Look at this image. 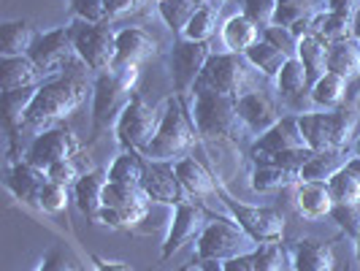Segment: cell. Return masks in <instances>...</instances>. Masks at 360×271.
<instances>
[{
    "instance_id": "cell-41",
    "label": "cell",
    "mask_w": 360,
    "mask_h": 271,
    "mask_svg": "<svg viewBox=\"0 0 360 271\" xmlns=\"http://www.w3.org/2000/svg\"><path fill=\"white\" fill-rule=\"evenodd\" d=\"M149 203V198L144 196L141 187H130V184H117V182H108L106 190H103V206H144Z\"/></svg>"
},
{
    "instance_id": "cell-13",
    "label": "cell",
    "mask_w": 360,
    "mask_h": 271,
    "mask_svg": "<svg viewBox=\"0 0 360 271\" xmlns=\"http://www.w3.org/2000/svg\"><path fill=\"white\" fill-rule=\"evenodd\" d=\"M84 149V144L79 141V136L73 133L68 125H52L46 127L44 133H38L30 144L25 146V155L22 160H27L30 165H38V168H52L54 163L68 160L73 155H79Z\"/></svg>"
},
{
    "instance_id": "cell-7",
    "label": "cell",
    "mask_w": 360,
    "mask_h": 271,
    "mask_svg": "<svg viewBox=\"0 0 360 271\" xmlns=\"http://www.w3.org/2000/svg\"><path fill=\"white\" fill-rule=\"evenodd\" d=\"M68 27H71L76 54L87 65V71L98 76V73H106L114 68V63H117V30L108 27V22L92 25L84 19H76Z\"/></svg>"
},
{
    "instance_id": "cell-58",
    "label": "cell",
    "mask_w": 360,
    "mask_h": 271,
    "mask_svg": "<svg viewBox=\"0 0 360 271\" xmlns=\"http://www.w3.org/2000/svg\"><path fill=\"white\" fill-rule=\"evenodd\" d=\"M355 106H358V111H360V95H358V101H355Z\"/></svg>"
},
{
    "instance_id": "cell-56",
    "label": "cell",
    "mask_w": 360,
    "mask_h": 271,
    "mask_svg": "<svg viewBox=\"0 0 360 271\" xmlns=\"http://www.w3.org/2000/svg\"><path fill=\"white\" fill-rule=\"evenodd\" d=\"M355 258H358V271H360V231L355 236Z\"/></svg>"
},
{
    "instance_id": "cell-17",
    "label": "cell",
    "mask_w": 360,
    "mask_h": 271,
    "mask_svg": "<svg viewBox=\"0 0 360 271\" xmlns=\"http://www.w3.org/2000/svg\"><path fill=\"white\" fill-rule=\"evenodd\" d=\"M236 108H238L241 122L250 130V136H263L269 127H274L282 120L276 101L263 90L244 92L241 98H236Z\"/></svg>"
},
{
    "instance_id": "cell-24",
    "label": "cell",
    "mask_w": 360,
    "mask_h": 271,
    "mask_svg": "<svg viewBox=\"0 0 360 271\" xmlns=\"http://www.w3.org/2000/svg\"><path fill=\"white\" fill-rule=\"evenodd\" d=\"M44 82H46V76L38 71V65L27 54L25 57H0V87H3V92L38 87Z\"/></svg>"
},
{
    "instance_id": "cell-54",
    "label": "cell",
    "mask_w": 360,
    "mask_h": 271,
    "mask_svg": "<svg viewBox=\"0 0 360 271\" xmlns=\"http://www.w3.org/2000/svg\"><path fill=\"white\" fill-rule=\"evenodd\" d=\"M352 36L360 41V8L355 11V17H352Z\"/></svg>"
},
{
    "instance_id": "cell-5",
    "label": "cell",
    "mask_w": 360,
    "mask_h": 271,
    "mask_svg": "<svg viewBox=\"0 0 360 271\" xmlns=\"http://www.w3.org/2000/svg\"><path fill=\"white\" fill-rule=\"evenodd\" d=\"M358 120L360 111L355 103L298 114V125L307 139V146H311L314 152L352 149V136L358 130Z\"/></svg>"
},
{
    "instance_id": "cell-40",
    "label": "cell",
    "mask_w": 360,
    "mask_h": 271,
    "mask_svg": "<svg viewBox=\"0 0 360 271\" xmlns=\"http://www.w3.org/2000/svg\"><path fill=\"white\" fill-rule=\"evenodd\" d=\"M146 212H149V203H144V206H120V209L103 206L101 217H98V225H106L114 231H130L139 222H144Z\"/></svg>"
},
{
    "instance_id": "cell-10",
    "label": "cell",
    "mask_w": 360,
    "mask_h": 271,
    "mask_svg": "<svg viewBox=\"0 0 360 271\" xmlns=\"http://www.w3.org/2000/svg\"><path fill=\"white\" fill-rule=\"evenodd\" d=\"M27 57L36 63L38 71L44 73L46 79L65 73V68H68V71H82V68H87V65L79 60V54H76L71 27H54L49 33H38V38L33 41Z\"/></svg>"
},
{
    "instance_id": "cell-32",
    "label": "cell",
    "mask_w": 360,
    "mask_h": 271,
    "mask_svg": "<svg viewBox=\"0 0 360 271\" xmlns=\"http://www.w3.org/2000/svg\"><path fill=\"white\" fill-rule=\"evenodd\" d=\"M144 168H146L144 152H139V149H122V152L117 155V160L111 163V168H108V182L141 187Z\"/></svg>"
},
{
    "instance_id": "cell-47",
    "label": "cell",
    "mask_w": 360,
    "mask_h": 271,
    "mask_svg": "<svg viewBox=\"0 0 360 271\" xmlns=\"http://www.w3.org/2000/svg\"><path fill=\"white\" fill-rule=\"evenodd\" d=\"M263 33V41H269L274 44L276 49H282V52L288 54V57H298V36L290 30V27H279V25H271L266 30H260Z\"/></svg>"
},
{
    "instance_id": "cell-59",
    "label": "cell",
    "mask_w": 360,
    "mask_h": 271,
    "mask_svg": "<svg viewBox=\"0 0 360 271\" xmlns=\"http://www.w3.org/2000/svg\"><path fill=\"white\" fill-rule=\"evenodd\" d=\"M347 271H349V266H347Z\"/></svg>"
},
{
    "instance_id": "cell-12",
    "label": "cell",
    "mask_w": 360,
    "mask_h": 271,
    "mask_svg": "<svg viewBox=\"0 0 360 271\" xmlns=\"http://www.w3.org/2000/svg\"><path fill=\"white\" fill-rule=\"evenodd\" d=\"M250 68L252 65L247 63L244 54L214 52L200 73L198 84L231 98H241L244 92H250Z\"/></svg>"
},
{
    "instance_id": "cell-51",
    "label": "cell",
    "mask_w": 360,
    "mask_h": 271,
    "mask_svg": "<svg viewBox=\"0 0 360 271\" xmlns=\"http://www.w3.org/2000/svg\"><path fill=\"white\" fill-rule=\"evenodd\" d=\"M92 260V271H133L127 263H120V260H106V258H101V255H90Z\"/></svg>"
},
{
    "instance_id": "cell-15",
    "label": "cell",
    "mask_w": 360,
    "mask_h": 271,
    "mask_svg": "<svg viewBox=\"0 0 360 271\" xmlns=\"http://www.w3.org/2000/svg\"><path fill=\"white\" fill-rule=\"evenodd\" d=\"M206 220H209V212H206V206H200V203H190V201H187V203L174 206V217H171L168 234H165V241H162L160 263L171 260L174 253H179L184 244L198 241V236L203 234V228H206Z\"/></svg>"
},
{
    "instance_id": "cell-28",
    "label": "cell",
    "mask_w": 360,
    "mask_h": 271,
    "mask_svg": "<svg viewBox=\"0 0 360 271\" xmlns=\"http://www.w3.org/2000/svg\"><path fill=\"white\" fill-rule=\"evenodd\" d=\"M36 38V27L27 19L3 22V27H0V57H25L30 52Z\"/></svg>"
},
{
    "instance_id": "cell-45",
    "label": "cell",
    "mask_w": 360,
    "mask_h": 271,
    "mask_svg": "<svg viewBox=\"0 0 360 271\" xmlns=\"http://www.w3.org/2000/svg\"><path fill=\"white\" fill-rule=\"evenodd\" d=\"M276 6L279 0H244V17L252 19L260 30H266L274 25V17H276Z\"/></svg>"
},
{
    "instance_id": "cell-6",
    "label": "cell",
    "mask_w": 360,
    "mask_h": 271,
    "mask_svg": "<svg viewBox=\"0 0 360 271\" xmlns=\"http://www.w3.org/2000/svg\"><path fill=\"white\" fill-rule=\"evenodd\" d=\"M217 196L225 203V209L231 212V217L241 225V231L250 236L255 244H282V239H285V217H282L279 209L238 201L219 182V177H217Z\"/></svg>"
},
{
    "instance_id": "cell-30",
    "label": "cell",
    "mask_w": 360,
    "mask_h": 271,
    "mask_svg": "<svg viewBox=\"0 0 360 271\" xmlns=\"http://www.w3.org/2000/svg\"><path fill=\"white\" fill-rule=\"evenodd\" d=\"M328 71L344 79L360 76V41L355 36L328 44Z\"/></svg>"
},
{
    "instance_id": "cell-16",
    "label": "cell",
    "mask_w": 360,
    "mask_h": 271,
    "mask_svg": "<svg viewBox=\"0 0 360 271\" xmlns=\"http://www.w3.org/2000/svg\"><path fill=\"white\" fill-rule=\"evenodd\" d=\"M301 146H307V139L298 125V114H288L250 144V160L263 163L271 155H279L285 149H301Z\"/></svg>"
},
{
    "instance_id": "cell-38",
    "label": "cell",
    "mask_w": 360,
    "mask_h": 271,
    "mask_svg": "<svg viewBox=\"0 0 360 271\" xmlns=\"http://www.w3.org/2000/svg\"><path fill=\"white\" fill-rule=\"evenodd\" d=\"M219 11H222V6H217V3H203L198 11H195V17L190 19V25L184 27L181 38H187V41H198V44H209L212 36L217 33Z\"/></svg>"
},
{
    "instance_id": "cell-43",
    "label": "cell",
    "mask_w": 360,
    "mask_h": 271,
    "mask_svg": "<svg viewBox=\"0 0 360 271\" xmlns=\"http://www.w3.org/2000/svg\"><path fill=\"white\" fill-rule=\"evenodd\" d=\"M288 250L282 244H257L252 250L255 271H285Z\"/></svg>"
},
{
    "instance_id": "cell-9",
    "label": "cell",
    "mask_w": 360,
    "mask_h": 271,
    "mask_svg": "<svg viewBox=\"0 0 360 271\" xmlns=\"http://www.w3.org/2000/svg\"><path fill=\"white\" fill-rule=\"evenodd\" d=\"M247 244H255V241L241 231V225L233 217H219L209 212V222L195 241V258L198 260H231L236 255L247 253Z\"/></svg>"
},
{
    "instance_id": "cell-27",
    "label": "cell",
    "mask_w": 360,
    "mask_h": 271,
    "mask_svg": "<svg viewBox=\"0 0 360 271\" xmlns=\"http://www.w3.org/2000/svg\"><path fill=\"white\" fill-rule=\"evenodd\" d=\"M298 182H301L298 174H292L288 168H279L274 163H252V171H250V187L260 196L290 190Z\"/></svg>"
},
{
    "instance_id": "cell-33",
    "label": "cell",
    "mask_w": 360,
    "mask_h": 271,
    "mask_svg": "<svg viewBox=\"0 0 360 271\" xmlns=\"http://www.w3.org/2000/svg\"><path fill=\"white\" fill-rule=\"evenodd\" d=\"M244 57H247V63L252 65L255 71H260L263 76H269V79H276L279 71L285 68V63L290 60L282 49H276L274 44L263 41V38H260L255 46H250V49L244 52Z\"/></svg>"
},
{
    "instance_id": "cell-2",
    "label": "cell",
    "mask_w": 360,
    "mask_h": 271,
    "mask_svg": "<svg viewBox=\"0 0 360 271\" xmlns=\"http://www.w3.org/2000/svg\"><path fill=\"white\" fill-rule=\"evenodd\" d=\"M193 120L203 141H228L238 146L244 136H250L238 117L236 98L209 90L203 84H195L193 90Z\"/></svg>"
},
{
    "instance_id": "cell-4",
    "label": "cell",
    "mask_w": 360,
    "mask_h": 271,
    "mask_svg": "<svg viewBox=\"0 0 360 271\" xmlns=\"http://www.w3.org/2000/svg\"><path fill=\"white\" fill-rule=\"evenodd\" d=\"M200 141V133L195 127V120L190 117V111L176 95H171L162 103V120L160 127L152 139V144L144 149V158L149 160H171L179 163L190 158V152Z\"/></svg>"
},
{
    "instance_id": "cell-19",
    "label": "cell",
    "mask_w": 360,
    "mask_h": 271,
    "mask_svg": "<svg viewBox=\"0 0 360 271\" xmlns=\"http://www.w3.org/2000/svg\"><path fill=\"white\" fill-rule=\"evenodd\" d=\"M46 182H49V174L38 165H30L27 160L8 163L6 168V187L11 190V196L33 209H38V196Z\"/></svg>"
},
{
    "instance_id": "cell-44",
    "label": "cell",
    "mask_w": 360,
    "mask_h": 271,
    "mask_svg": "<svg viewBox=\"0 0 360 271\" xmlns=\"http://www.w3.org/2000/svg\"><path fill=\"white\" fill-rule=\"evenodd\" d=\"M311 158H314V149H311V146H301V149H285V152H279V155H271V158H266L263 163H274V165L288 168V171L301 177L304 165H307Z\"/></svg>"
},
{
    "instance_id": "cell-21",
    "label": "cell",
    "mask_w": 360,
    "mask_h": 271,
    "mask_svg": "<svg viewBox=\"0 0 360 271\" xmlns=\"http://www.w3.org/2000/svg\"><path fill=\"white\" fill-rule=\"evenodd\" d=\"M292 190V206L304 220H323L333 212V196L325 182H298L290 187Z\"/></svg>"
},
{
    "instance_id": "cell-50",
    "label": "cell",
    "mask_w": 360,
    "mask_h": 271,
    "mask_svg": "<svg viewBox=\"0 0 360 271\" xmlns=\"http://www.w3.org/2000/svg\"><path fill=\"white\" fill-rule=\"evenodd\" d=\"M152 0H106L108 8V22L117 17H125V14H136V11H144V6H149Z\"/></svg>"
},
{
    "instance_id": "cell-57",
    "label": "cell",
    "mask_w": 360,
    "mask_h": 271,
    "mask_svg": "<svg viewBox=\"0 0 360 271\" xmlns=\"http://www.w3.org/2000/svg\"><path fill=\"white\" fill-rule=\"evenodd\" d=\"M352 155H358V158H360V139H355V141H352Z\"/></svg>"
},
{
    "instance_id": "cell-11",
    "label": "cell",
    "mask_w": 360,
    "mask_h": 271,
    "mask_svg": "<svg viewBox=\"0 0 360 271\" xmlns=\"http://www.w3.org/2000/svg\"><path fill=\"white\" fill-rule=\"evenodd\" d=\"M212 54H214L212 52V44L174 38V46L168 52V71H171V82H174V95L179 101H187L193 95L200 73H203Z\"/></svg>"
},
{
    "instance_id": "cell-22",
    "label": "cell",
    "mask_w": 360,
    "mask_h": 271,
    "mask_svg": "<svg viewBox=\"0 0 360 271\" xmlns=\"http://www.w3.org/2000/svg\"><path fill=\"white\" fill-rule=\"evenodd\" d=\"M160 44L141 27H122L117 30V63L114 65H141L158 57Z\"/></svg>"
},
{
    "instance_id": "cell-60",
    "label": "cell",
    "mask_w": 360,
    "mask_h": 271,
    "mask_svg": "<svg viewBox=\"0 0 360 271\" xmlns=\"http://www.w3.org/2000/svg\"><path fill=\"white\" fill-rule=\"evenodd\" d=\"M155 3H158V0H155Z\"/></svg>"
},
{
    "instance_id": "cell-1",
    "label": "cell",
    "mask_w": 360,
    "mask_h": 271,
    "mask_svg": "<svg viewBox=\"0 0 360 271\" xmlns=\"http://www.w3.org/2000/svg\"><path fill=\"white\" fill-rule=\"evenodd\" d=\"M84 98H87V82H84L82 71H68L46 79L38 87L36 98L25 114L22 133H30L36 139L46 127L60 125L65 117H71L73 111L84 103Z\"/></svg>"
},
{
    "instance_id": "cell-39",
    "label": "cell",
    "mask_w": 360,
    "mask_h": 271,
    "mask_svg": "<svg viewBox=\"0 0 360 271\" xmlns=\"http://www.w3.org/2000/svg\"><path fill=\"white\" fill-rule=\"evenodd\" d=\"M90 171H92V160H90V155H87V149H82L79 155H73L68 160L54 163L52 168H46L49 179L60 182V184H65V187H73L76 182L82 179L84 174H90Z\"/></svg>"
},
{
    "instance_id": "cell-36",
    "label": "cell",
    "mask_w": 360,
    "mask_h": 271,
    "mask_svg": "<svg viewBox=\"0 0 360 271\" xmlns=\"http://www.w3.org/2000/svg\"><path fill=\"white\" fill-rule=\"evenodd\" d=\"M347 152L352 149H333V152H314V158L304 165L301 179L304 182H328L342 165H347Z\"/></svg>"
},
{
    "instance_id": "cell-42",
    "label": "cell",
    "mask_w": 360,
    "mask_h": 271,
    "mask_svg": "<svg viewBox=\"0 0 360 271\" xmlns=\"http://www.w3.org/2000/svg\"><path fill=\"white\" fill-rule=\"evenodd\" d=\"M38 209H41L44 215H63V212H68V187L60 184V182L49 179L41 187Z\"/></svg>"
},
{
    "instance_id": "cell-35",
    "label": "cell",
    "mask_w": 360,
    "mask_h": 271,
    "mask_svg": "<svg viewBox=\"0 0 360 271\" xmlns=\"http://www.w3.org/2000/svg\"><path fill=\"white\" fill-rule=\"evenodd\" d=\"M309 33H314L317 38H323L325 44H333V41L349 38L352 36V17L325 8V11H320L317 17L311 19Z\"/></svg>"
},
{
    "instance_id": "cell-18",
    "label": "cell",
    "mask_w": 360,
    "mask_h": 271,
    "mask_svg": "<svg viewBox=\"0 0 360 271\" xmlns=\"http://www.w3.org/2000/svg\"><path fill=\"white\" fill-rule=\"evenodd\" d=\"M333 244L336 239H292L288 247V260L292 271H333L336 269V258H333Z\"/></svg>"
},
{
    "instance_id": "cell-25",
    "label": "cell",
    "mask_w": 360,
    "mask_h": 271,
    "mask_svg": "<svg viewBox=\"0 0 360 271\" xmlns=\"http://www.w3.org/2000/svg\"><path fill=\"white\" fill-rule=\"evenodd\" d=\"M176 174H179L184 190L193 198H200V201L219 198L217 196V177L212 171H206V165L198 163L195 158H184V160L176 163Z\"/></svg>"
},
{
    "instance_id": "cell-8",
    "label": "cell",
    "mask_w": 360,
    "mask_h": 271,
    "mask_svg": "<svg viewBox=\"0 0 360 271\" xmlns=\"http://www.w3.org/2000/svg\"><path fill=\"white\" fill-rule=\"evenodd\" d=\"M162 120V106H149L144 101V95L136 90L133 98L127 101V106L122 108L120 120L114 122V136L122 149H139L144 152L146 146L152 144L158 127Z\"/></svg>"
},
{
    "instance_id": "cell-20",
    "label": "cell",
    "mask_w": 360,
    "mask_h": 271,
    "mask_svg": "<svg viewBox=\"0 0 360 271\" xmlns=\"http://www.w3.org/2000/svg\"><path fill=\"white\" fill-rule=\"evenodd\" d=\"M276 90L279 98L288 103L290 108H295L298 114H307V101H311V84H309L307 68L298 57H290L285 63V68L276 76ZM314 103V101H311Z\"/></svg>"
},
{
    "instance_id": "cell-29",
    "label": "cell",
    "mask_w": 360,
    "mask_h": 271,
    "mask_svg": "<svg viewBox=\"0 0 360 271\" xmlns=\"http://www.w3.org/2000/svg\"><path fill=\"white\" fill-rule=\"evenodd\" d=\"M219 41H222L225 52L244 54L250 46H255V44L260 41V27L255 25L252 19L244 17V14H236V17H231L222 25Z\"/></svg>"
},
{
    "instance_id": "cell-14",
    "label": "cell",
    "mask_w": 360,
    "mask_h": 271,
    "mask_svg": "<svg viewBox=\"0 0 360 271\" xmlns=\"http://www.w3.org/2000/svg\"><path fill=\"white\" fill-rule=\"evenodd\" d=\"M141 190L152 203H165V206H179L190 201V193L184 190L179 174H176V163L171 160H149L146 158L144 179Z\"/></svg>"
},
{
    "instance_id": "cell-46",
    "label": "cell",
    "mask_w": 360,
    "mask_h": 271,
    "mask_svg": "<svg viewBox=\"0 0 360 271\" xmlns=\"http://www.w3.org/2000/svg\"><path fill=\"white\" fill-rule=\"evenodd\" d=\"M71 11L76 19H84V22H92V25L108 22L106 0H71Z\"/></svg>"
},
{
    "instance_id": "cell-49",
    "label": "cell",
    "mask_w": 360,
    "mask_h": 271,
    "mask_svg": "<svg viewBox=\"0 0 360 271\" xmlns=\"http://www.w3.org/2000/svg\"><path fill=\"white\" fill-rule=\"evenodd\" d=\"M36 271H79V263L71 255H65L63 250H49L44 255V260L38 263Z\"/></svg>"
},
{
    "instance_id": "cell-55",
    "label": "cell",
    "mask_w": 360,
    "mask_h": 271,
    "mask_svg": "<svg viewBox=\"0 0 360 271\" xmlns=\"http://www.w3.org/2000/svg\"><path fill=\"white\" fill-rule=\"evenodd\" d=\"M195 263H198V258L193 255V258H190L187 263H181V266H179V269H176V271H190V269H193V266H195Z\"/></svg>"
},
{
    "instance_id": "cell-26",
    "label": "cell",
    "mask_w": 360,
    "mask_h": 271,
    "mask_svg": "<svg viewBox=\"0 0 360 271\" xmlns=\"http://www.w3.org/2000/svg\"><path fill=\"white\" fill-rule=\"evenodd\" d=\"M333 203H344V206H360V158H349L347 165H342L330 179L325 182Z\"/></svg>"
},
{
    "instance_id": "cell-34",
    "label": "cell",
    "mask_w": 360,
    "mask_h": 271,
    "mask_svg": "<svg viewBox=\"0 0 360 271\" xmlns=\"http://www.w3.org/2000/svg\"><path fill=\"white\" fill-rule=\"evenodd\" d=\"M206 0H158L155 6H158V14L162 17V22L171 27V33L181 38L184 27L190 25V19L195 17V11Z\"/></svg>"
},
{
    "instance_id": "cell-31",
    "label": "cell",
    "mask_w": 360,
    "mask_h": 271,
    "mask_svg": "<svg viewBox=\"0 0 360 271\" xmlns=\"http://www.w3.org/2000/svg\"><path fill=\"white\" fill-rule=\"evenodd\" d=\"M298 60L304 63L309 76V84L314 87L325 73H328V44L314 33H304L298 38Z\"/></svg>"
},
{
    "instance_id": "cell-52",
    "label": "cell",
    "mask_w": 360,
    "mask_h": 271,
    "mask_svg": "<svg viewBox=\"0 0 360 271\" xmlns=\"http://www.w3.org/2000/svg\"><path fill=\"white\" fill-rule=\"evenodd\" d=\"M225 271H255L252 250L244 255H236V258H231V260H225Z\"/></svg>"
},
{
    "instance_id": "cell-37",
    "label": "cell",
    "mask_w": 360,
    "mask_h": 271,
    "mask_svg": "<svg viewBox=\"0 0 360 271\" xmlns=\"http://www.w3.org/2000/svg\"><path fill=\"white\" fill-rule=\"evenodd\" d=\"M347 82L349 79H344L339 73H325L323 79L311 87V101H314V106L320 108H339L347 103Z\"/></svg>"
},
{
    "instance_id": "cell-53",
    "label": "cell",
    "mask_w": 360,
    "mask_h": 271,
    "mask_svg": "<svg viewBox=\"0 0 360 271\" xmlns=\"http://www.w3.org/2000/svg\"><path fill=\"white\" fill-rule=\"evenodd\" d=\"M195 269L198 271H225V260H198Z\"/></svg>"
},
{
    "instance_id": "cell-23",
    "label": "cell",
    "mask_w": 360,
    "mask_h": 271,
    "mask_svg": "<svg viewBox=\"0 0 360 271\" xmlns=\"http://www.w3.org/2000/svg\"><path fill=\"white\" fill-rule=\"evenodd\" d=\"M108 184L106 168H92L90 174H84L82 179L73 184V201L79 206V212L87 217V222L98 225V217L103 209V190Z\"/></svg>"
},
{
    "instance_id": "cell-48",
    "label": "cell",
    "mask_w": 360,
    "mask_h": 271,
    "mask_svg": "<svg viewBox=\"0 0 360 271\" xmlns=\"http://www.w3.org/2000/svg\"><path fill=\"white\" fill-rule=\"evenodd\" d=\"M330 217L336 220V225L342 228L344 236H349L355 241V236L360 231V206H344V203H336Z\"/></svg>"
},
{
    "instance_id": "cell-3",
    "label": "cell",
    "mask_w": 360,
    "mask_h": 271,
    "mask_svg": "<svg viewBox=\"0 0 360 271\" xmlns=\"http://www.w3.org/2000/svg\"><path fill=\"white\" fill-rule=\"evenodd\" d=\"M141 76V65H114L111 71L98 73L92 82V136L90 144L114 125L133 98Z\"/></svg>"
}]
</instances>
